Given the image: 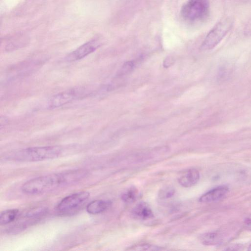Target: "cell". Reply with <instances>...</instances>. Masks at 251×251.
<instances>
[{
	"label": "cell",
	"mask_w": 251,
	"mask_h": 251,
	"mask_svg": "<svg viewBox=\"0 0 251 251\" xmlns=\"http://www.w3.org/2000/svg\"><path fill=\"white\" fill-rule=\"evenodd\" d=\"M84 93V88H71L51 97L48 100L50 108H56L66 104L80 97Z\"/></svg>",
	"instance_id": "52a82bcc"
},
{
	"label": "cell",
	"mask_w": 251,
	"mask_h": 251,
	"mask_svg": "<svg viewBox=\"0 0 251 251\" xmlns=\"http://www.w3.org/2000/svg\"><path fill=\"white\" fill-rule=\"evenodd\" d=\"M137 197V190L135 188L131 187L123 193L121 199L125 202L130 203L134 202Z\"/></svg>",
	"instance_id": "9a60e30c"
},
{
	"label": "cell",
	"mask_w": 251,
	"mask_h": 251,
	"mask_svg": "<svg viewBox=\"0 0 251 251\" xmlns=\"http://www.w3.org/2000/svg\"><path fill=\"white\" fill-rule=\"evenodd\" d=\"M172 61H173L170 58H166L163 63L164 66L166 68L168 67L173 64Z\"/></svg>",
	"instance_id": "ffe728a7"
},
{
	"label": "cell",
	"mask_w": 251,
	"mask_h": 251,
	"mask_svg": "<svg viewBox=\"0 0 251 251\" xmlns=\"http://www.w3.org/2000/svg\"><path fill=\"white\" fill-rule=\"evenodd\" d=\"M99 46L100 44L97 40H91L70 53L66 57V60L72 62L80 60L93 52Z\"/></svg>",
	"instance_id": "ba28073f"
},
{
	"label": "cell",
	"mask_w": 251,
	"mask_h": 251,
	"mask_svg": "<svg viewBox=\"0 0 251 251\" xmlns=\"http://www.w3.org/2000/svg\"><path fill=\"white\" fill-rule=\"evenodd\" d=\"M244 227L248 230H251V218H247L244 221Z\"/></svg>",
	"instance_id": "d6986e66"
},
{
	"label": "cell",
	"mask_w": 251,
	"mask_h": 251,
	"mask_svg": "<svg viewBox=\"0 0 251 251\" xmlns=\"http://www.w3.org/2000/svg\"><path fill=\"white\" fill-rule=\"evenodd\" d=\"M17 209H7L2 211L0 215V224L1 225L10 224L15 221L19 215Z\"/></svg>",
	"instance_id": "5bb4252c"
},
{
	"label": "cell",
	"mask_w": 251,
	"mask_h": 251,
	"mask_svg": "<svg viewBox=\"0 0 251 251\" xmlns=\"http://www.w3.org/2000/svg\"><path fill=\"white\" fill-rule=\"evenodd\" d=\"M233 25L231 17H225L219 21L209 31L201 46L203 50L214 48L226 36Z\"/></svg>",
	"instance_id": "3957f363"
},
{
	"label": "cell",
	"mask_w": 251,
	"mask_h": 251,
	"mask_svg": "<svg viewBox=\"0 0 251 251\" xmlns=\"http://www.w3.org/2000/svg\"><path fill=\"white\" fill-rule=\"evenodd\" d=\"M200 177L199 172L197 169H191L179 177L178 182L184 187H190L197 184Z\"/></svg>",
	"instance_id": "8fae6325"
},
{
	"label": "cell",
	"mask_w": 251,
	"mask_h": 251,
	"mask_svg": "<svg viewBox=\"0 0 251 251\" xmlns=\"http://www.w3.org/2000/svg\"><path fill=\"white\" fill-rule=\"evenodd\" d=\"M62 148L58 146L31 147L14 153L9 158L18 162H35L54 159L59 156Z\"/></svg>",
	"instance_id": "7a4b0ae2"
},
{
	"label": "cell",
	"mask_w": 251,
	"mask_h": 251,
	"mask_svg": "<svg viewBox=\"0 0 251 251\" xmlns=\"http://www.w3.org/2000/svg\"><path fill=\"white\" fill-rule=\"evenodd\" d=\"M47 212L48 208L45 207L33 208L25 213L17 223L9 227L7 231L11 234L22 231L41 219Z\"/></svg>",
	"instance_id": "8992f818"
},
{
	"label": "cell",
	"mask_w": 251,
	"mask_h": 251,
	"mask_svg": "<svg viewBox=\"0 0 251 251\" xmlns=\"http://www.w3.org/2000/svg\"><path fill=\"white\" fill-rule=\"evenodd\" d=\"M248 250L249 251H251V244L249 246Z\"/></svg>",
	"instance_id": "44dd1931"
},
{
	"label": "cell",
	"mask_w": 251,
	"mask_h": 251,
	"mask_svg": "<svg viewBox=\"0 0 251 251\" xmlns=\"http://www.w3.org/2000/svg\"><path fill=\"white\" fill-rule=\"evenodd\" d=\"M164 250L165 249L161 247L147 243L137 244L127 249V250L129 251H161Z\"/></svg>",
	"instance_id": "2e32d148"
},
{
	"label": "cell",
	"mask_w": 251,
	"mask_h": 251,
	"mask_svg": "<svg viewBox=\"0 0 251 251\" xmlns=\"http://www.w3.org/2000/svg\"><path fill=\"white\" fill-rule=\"evenodd\" d=\"M90 194L80 191L67 196L57 204L56 210L61 215H70L77 211L87 201Z\"/></svg>",
	"instance_id": "5b68a950"
},
{
	"label": "cell",
	"mask_w": 251,
	"mask_h": 251,
	"mask_svg": "<svg viewBox=\"0 0 251 251\" xmlns=\"http://www.w3.org/2000/svg\"><path fill=\"white\" fill-rule=\"evenodd\" d=\"M87 173L86 170L77 169L42 176L26 181L21 189L31 195L48 193L75 183L86 176Z\"/></svg>",
	"instance_id": "6da1fadb"
},
{
	"label": "cell",
	"mask_w": 251,
	"mask_h": 251,
	"mask_svg": "<svg viewBox=\"0 0 251 251\" xmlns=\"http://www.w3.org/2000/svg\"><path fill=\"white\" fill-rule=\"evenodd\" d=\"M134 67V63L133 61H128L126 62L122 67L118 73V76H125L130 73Z\"/></svg>",
	"instance_id": "e0dca14e"
},
{
	"label": "cell",
	"mask_w": 251,
	"mask_h": 251,
	"mask_svg": "<svg viewBox=\"0 0 251 251\" xmlns=\"http://www.w3.org/2000/svg\"><path fill=\"white\" fill-rule=\"evenodd\" d=\"M175 194V190L171 187H166L161 189L158 193L161 199H166L172 197Z\"/></svg>",
	"instance_id": "ac0fdd59"
},
{
	"label": "cell",
	"mask_w": 251,
	"mask_h": 251,
	"mask_svg": "<svg viewBox=\"0 0 251 251\" xmlns=\"http://www.w3.org/2000/svg\"><path fill=\"white\" fill-rule=\"evenodd\" d=\"M209 7L208 0H189L182 6L180 14L187 21H200L208 16Z\"/></svg>",
	"instance_id": "277c9868"
},
{
	"label": "cell",
	"mask_w": 251,
	"mask_h": 251,
	"mask_svg": "<svg viewBox=\"0 0 251 251\" xmlns=\"http://www.w3.org/2000/svg\"><path fill=\"white\" fill-rule=\"evenodd\" d=\"M228 191L229 189L226 186H219L202 195L199 201L202 203L216 202L224 198Z\"/></svg>",
	"instance_id": "9c48e42d"
},
{
	"label": "cell",
	"mask_w": 251,
	"mask_h": 251,
	"mask_svg": "<svg viewBox=\"0 0 251 251\" xmlns=\"http://www.w3.org/2000/svg\"><path fill=\"white\" fill-rule=\"evenodd\" d=\"M201 243L205 245H214L221 243L223 240L222 235L218 232L205 233L200 236Z\"/></svg>",
	"instance_id": "4fadbf2b"
},
{
	"label": "cell",
	"mask_w": 251,
	"mask_h": 251,
	"mask_svg": "<svg viewBox=\"0 0 251 251\" xmlns=\"http://www.w3.org/2000/svg\"><path fill=\"white\" fill-rule=\"evenodd\" d=\"M132 216L136 219L147 220L153 217L150 207L145 202H140L135 205L131 211Z\"/></svg>",
	"instance_id": "30bf717a"
},
{
	"label": "cell",
	"mask_w": 251,
	"mask_h": 251,
	"mask_svg": "<svg viewBox=\"0 0 251 251\" xmlns=\"http://www.w3.org/2000/svg\"><path fill=\"white\" fill-rule=\"evenodd\" d=\"M110 204L109 201L103 200H94L87 204L86 210L90 214H98L105 211Z\"/></svg>",
	"instance_id": "7c38bea8"
}]
</instances>
